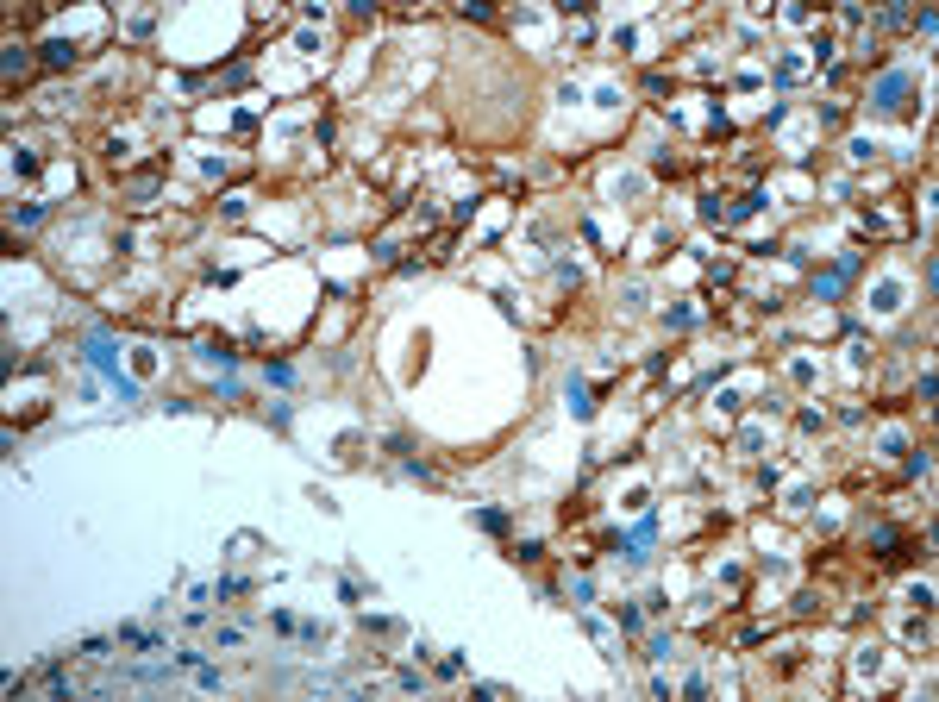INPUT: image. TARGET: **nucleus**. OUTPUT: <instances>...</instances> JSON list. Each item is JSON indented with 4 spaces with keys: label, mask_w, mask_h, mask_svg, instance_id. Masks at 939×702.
<instances>
[{
    "label": "nucleus",
    "mask_w": 939,
    "mask_h": 702,
    "mask_svg": "<svg viewBox=\"0 0 939 702\" xmlns=\"http://www.w3.org/2000/svg\"><path fill=\"white\" fill-rule=\"evenodd\" d=\"M901 88H908V82H901V76H889V82L876 88V101H883V107H895V101H901Z\"/></svg>",
    "instance_id": "obj_1"
},
{
    "label": "nucleus",
    "mask_w": 939,
    "mask_h": 702,
    "mask_svg": "<svg viewBox=\"0 0 939 702\" xmlns=\"http://www.w3.org/2000/svg\"><path fill=\"white\" fill-rule=\"evenodd\" d=\"M88 358H95L101 370H113V345H107V339H95V345H88Z\"/></svg>",
    "instance_id": "obj_2"
}]
</instances>
